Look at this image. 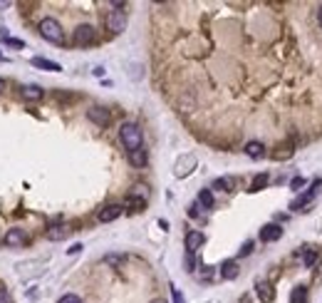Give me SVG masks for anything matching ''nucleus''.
I'll return each instance as SVG.
<instances>
[{"instance_id":"1","label":"nucleus","mask_w":322,"mask_h":303,"mask_svg":"<svg viewBox=\"0 0 322 303\" xmlns=\"http://www.w3.org/2000/svg\"><path fill=\"white\" fill-rule=\"evenodd\" d=\"M119 139L129 152H137V149L144 147V135H141L139 124H134V122H124L119 127Z\"/></svg>"},{"instance_id":"2","label":"nucleus","mask_w":322,"mask_h":303,"mask_svg":"<svg viewBox=\"0 0 322 303\" xmlns=\"http://www.w3.org/2000/svg\"><path fill=\"white\" fill-rule=\"evenodd\" d=\"M40 35L45 37L47 42H52V45H62L64 42V30H62V25L57 23L55 17H45L40 23Z\"/></svg>"},{"instance_id":"3","label":"nucleus","mask_w":322,"mask_h":303,"mask_svg":"<svg viewBox=\"0 0 322 303\" xmlns=\"http://www.w3.org/2000/svg\"><path fill=\"white\" fill-rule=\"evenodd\" d=\"M119 8H124V3H112V10L107 13V17H104L107 30H112L114 35H119V33L126 30V13L119 10Z\"/></svg>"},{"instance_id":"4","label":"nucleus","mask_w":322,"mask_h":303,"mask_svg":"<svg viewBox=\"0 0 322 303\" xmlns=\"http://www.w3.org/2000/svg\"><path fill=\"white\" fill-rule=\"evenodd\" d=\"M94 40H97V30L92 25H77L75 33H72V42L77 48H87V45H92Z\"/></svg>"},{"instance_id":"5","label":"nucleus","mask_w":322,"mask_h":303,"mask_svg":"<svg viewBox=\"0 0 322 303\" xmlns=\"http://www.w3.org/2000/svg\"><path fill=\"white\" fill-rule=\"evenodd\" d=\"M28 244V231L25 229H8L5 234V246L17 249V246H25Z\"/></svg>"},{"instance_id":"6","label":"nucleus","mask_w":322,"mask_h":303,"mask_svg":"<svg viewBox=\"0 0 322 303\" xmlns=\"http://www.w3.org/2000/svg\"><path fill=\"white\" fill-rule=\"evenodd\" d=\"M119 216H122V206H119V204H107L104 209H99L97 219H99L102 224H109V221L119 219Z\"/></svg>"},{"instance_id":"7","label":"nucleus","mask_w":322,"mask_h":303,"mask_svg":"<svg viewBox=\"0 0 322 303\" xmlns=\"http://www.w3.org/2000/svg\"><path fill=\"white\" fill-rule=\"evenodd\" d=\"M203 241H206V236H203L201 231H188V234H186V251H188V253H196V251L201 249Z\"/></svg>"},{"instance_id":"8","label":"nucleus","mask_w":322,"mask_h":303,"mask_svg":"<svg viewBox=\"0 0 322 303\" xmlns=\"http://www.w3.org/2000/svg\"><path fill=\"white\" fill-rule=\"evenodd\" d=\"M280 236H283V229L277 226V224H268V226H263V229H261V241H265V244L277 241Z\"/></svg>"},{"instance_id":"9","label":"nucleus","mask_w":322,"mask_h":303,"mask_svg":"<svg viewBox=\"0 0 322 303\" xmlns=\"http://www.w3.org/2000/svg\"><path fill=\"white\" fill-rule=\"evenodd\" d=\"M87 117H90L94 124H99V127H107V124H109V112H107L104 107H92V110L87 112Z\"/></svg>"},{"instance_id":"10","label":"nucleus","mask_w":322,"mask_h":303,"mask_svg":"<svg viewBox=\"0 0 322 303\" xmlns=\"http://www.w3.org/2000/svg\"><path fill=\"white\" fill-rule=\"evenodd\" d=\"M70 234H72L70 226H50L47 229V239L50 241H62V239H67Z\"/></svg>"},{"instance_id":"11","label":"nucleus","mask_w":322,"mask_h":303,"mask_svg":"<svg viewBox=\"0 0 322 303\" xmlns=\"http://www.w3.org/2000/svg\"><path fill=\"white\" fill-rule=\"evenodd\" d=\"M245 154L253 157V159H261V157L265 154V144H263V142H258V139L248 142V144H245Z\"/></svg>"},{"instance_id":"12","label":"nucleus","mask_w":322,"mask_h":303,"mask_svg":"<svg viewBox=\"0 0 322 303\" xmlns=\"http://www.w3.org/2000/svg\"><path fill=\"white\" fill-rule=\"evenodd\" d=\"M42 87H37V84H25L23 87V97L28 100V102H37V100H42Z\"/></svg>"},{"instance_id":"13","label":"nucleus","mask_w":322,"mask_h":303,"mask_svg":"<svg viewBox=\"0 0 322 303\" xmlns=\"http://www.w3.org/2000/svg\"><path fill=\"white\" fill-rule=\"evenodd\" d=\"M32 65H35V67H40V70H50V72H60V70H62L57 62L45 60V57H32Z\"/></svg>"},{"instance_id":"14","label":"nucleus","mask_w":322,"mask_h":303,"mask_svg":"<svg viewBox=\"0 0 322 303\" xmlns=\"http://www.w3.org/2000/svg\"><path fill=\"white\" fill-rule=\"evenodd\" d=\"M221 276H223L226 281L235 278V276H238V264H235V261H223V266H221Z\"/></svg>"},{"instance_id":"15","label":"nucleus","mask_w":322,"mask_h":303,"mask_svg":"<svg viewBox=\"0 0 322 303\" xmlns=\"http://www.w3.org/2000/svg\"><path fill=\"white\" fill-rule=\"evenodd\" d=\"M129 162H132L134 167H144L146 164V149H137V152H129Z\"/></svg>"},{"instance_id":"16","label":"nucleus","mask_w":322,"mask_h":303,"mask_svg":"<svg viewBox=\"0 0 322 303\" xmlns=\"http://www.w3.org/2000/svg\"><path fill=\"white\" fill-rule=\"evenodd\" d=\"M312 197H315V189H310V191H305V194H303V197H297V199L292 202V209H295V211H303V209L307 206V202H310Z\"/></svg>"},{"instance_id":"17","label":"nucleus","mask_w":322,"mask_h":303,"mask_svg":"<svg viewBox=\"0 0 322 303\" xmlns=\"http://www.w3.org/2000/svg\"><path fill=\"white\" fill-rule=\"evenodd\" d=\"M255 291H258V298H261L263 303H270V301H273V288H270L268 284H263V281L258 284V288H255Z\"/></svg>"},{"instance_id":"18","label":"nucleus","mask_w":322,"mask_h":303,"mask_svg":"<svg viewBox=\"0 0 322 303\" xmlns=\"http://www.w3.org/2000/svg\"><path fill=\"white\" fill-rule=\"evenodd\" d=\"M290 303H307V288H305V286L292 288V293H290Z\"/></svg>"},{"instance_id":"19","label":"nucleus","mask_w":322,"mask_h":303,"mask_svg":"<svg viewBox=\"0 0 322 303\" xmlns=\"http://www.w3.org/2000/svg\"><path fill=\"white\" fill-rule=\"evenodd\" d=\"M199 206L213 209V194H211V189H201L199 191Z\"/></svg>"},{"instance_id":"20","label":"nucleus","mask_w":322,"mask_h":303,"mask_svg":"<svg viewBox=\"0 0 322 303\" xmlns=\"http://www.w3.org/2000/svg\"><path fill=\"white\" fill-rule=\"evenodd\" d=\"M233 186H235L233 177H221V179H216V182H213V189H221V191H230Z\"/></svg>"},{"instance_id":"21","label":"nucleus","mask_w":322,"mask_h":303,"mask_svg":"<svg viewBox=\"0 0 322 303\" xmlns=\"http://www.w3.org/2000/svg\"><path fill=\"white\" fill-rule=\"evenodd\" d=\"M268 179H270L268 174H258V177L253 179V184H250V191H261V189L268 184Z\"/></svg>"},{"instance_id":"22","label":"nucleus","mask_w":322,"mask_h":303,"mask_svg":"<svg viewBox=\"0 0 322 303\" xmlns=\"http://www.w3.org/2000/svg\"><path fill=\"white\" fill-rule=\"evenodd\" d=\"M57 303H82V298H79V296H75V293H64Z\"/></svg>"},{"instance_id":"23","label":"nucleus","mask_w":322,"mask_h":303,"mask_svg":"<svg viewBox=\"0 0 322 303\" xmlns=\"http://www.w3.org/2000/svg\"><path fill=\"white\" fill-rule=\"evenodd\" d=\"M315 261H317V256H315V253H312V251H307V253H305V266H307V269H310V266H312V264H315Z\"/></svg>"},{"instance_id":"24","label":"nucleus","mask_w":322,"mask_h":303,"mask_svg":"<svg viewBox=\"0 0 322 303\" xmlns=\"http://www.w3.org/2000/svg\"><path fill=\"white\" fill-rule=\"evenodd\" d=\"M171 296H174V303H184V296L179 288H171Z\"/></svg>"},{"instance_id":"25","label":"nucleus","mask_w":322,"mask_h":303,"mask_svg":"<svg viewBox=\"0 0 322 303\" xmlns=\"http://www.w3.org/2000/svg\"><path fill=\"white\" fill-rule=\"evenodd\" d=\"M0 303H10V293L5 288H0Z\"/></svg>"},{"instance_id":"26","label":"nucleus","mask_w":322,"mask_h":303,"mask_svg":"<svg viewBox=\"0 0 322 303\" xmlns=\"http://www.w3.org/2000/svg\"><path fill=\"white\" fill-rule=\"evenodd\" d=\"M253 251V241H248V244H243V249H241V256H248Z\"/></svg>"},{"instance_id":"27","label":"nucleus","mask_w":322,"mask_h":303,"mask_svg":"<svg viewBox=\"0 0 322 303\" xmlns=\"http://www.w3.org/2000/svg\"><path fill=\"white\" fill-rule=\"evenodd\" d=\"M186 271H193V253H186Z\"/></svg>"},{"instance_id":"28","label":"nucleus","mask_w":322,"mask_h":303,"mask_svg":"<svg viewBox=\"0 0 322 303\" xmlns=\"http://www.w3.org/2000/svg\"><path fill=\"white\" fill-rule=\"evenodd\" d=\"M5 42H8V45H13V48H23V42H20V40H13V37H8Z\"/></svg>"},{"instance_id":"29","label":"nucleus","mask_w":322,"mask_h":303,"mask_svg":"<svg viewBox=\"0 0 322 303\" xmlns=\"http://www.w3.org/2000/svg\"><path fill=\"white\" fill-rule=\"evenodd\" d=\"M317 25H320V30H322V5L317 8Z\"/></svg>"},{"instance_id":"30","label":"nucleus","mask_w":322,"mask_h":303,"mask_svg":"<svg viewBox=\"0 0 322 303\" xmlns=\"http://www.w3.org/2000/svg\"><path fill=\"white\" fill-rule=\"evenodd\" d=\"M303 184H305V182H303V179H300V177H297V179H292V189H297V186H303Z\"/></svg>"},{"instance_id":"31","label":"nucleus","mask_w":322,"mask_h":303,"mask_svg":"<svg viewBox=\"0 0 322 303\" xmlns=\"http://www.w3.org/2000/svg\"><path fill=\"white\" fill-rule=\"evenodd\" d=\"M79 251H82V244H75V246L70 249V253H79Z\"/></svg>"},{"instance_id":"32","label":"nucleus","mask_w":322,"mask_h":303,"mask_svg":"<svg viewBox=\"0 0 322 303\" xmlns=\"http://www.w3.org/2000/svg\"><path fill=\"white\" fill-rule=\"evenodd\" d=\"M3 90H5V82H3V77H0V95H3Z\"/></svg>"},{"instance_id":"33","label":"nucleus","mask_w":322,"mask_h":303,"mask_svg":"<svg viewBox=\"0 0 322 303\" xmlns=\"http://www.w3.org/2000/svg\"><path fill=\"white\" fill-rule=\"evenodd\" d=\"M152 303H166V301H164V298H154Z\"/></svg>"},{"instance_id":"34","label":"nucleus","mask_w":322,"mask_h":303,"mask_svg":"<svg viewBox=\"0 0 322 303\" xmlns=\"http://www.w3.org/2000/svg\"><path fill=\"white\" fill-rule=\"evenodd\" d=\"M0 8H8V3H5V0H0Z\"/></svg>"},{"instance_id":"35","label":"nucleus","mask_w":322,"mask_h":303,"mask_svg":"<svg viewBox=\"0 0 322 303\" xmlns=\"http://www.w3.org/2000/svg\"><path fill=\"white\" fill-rule=\"evenodd\" d=\"M0 60H3V52H0Z\"/></svg>"}]
</instances>
